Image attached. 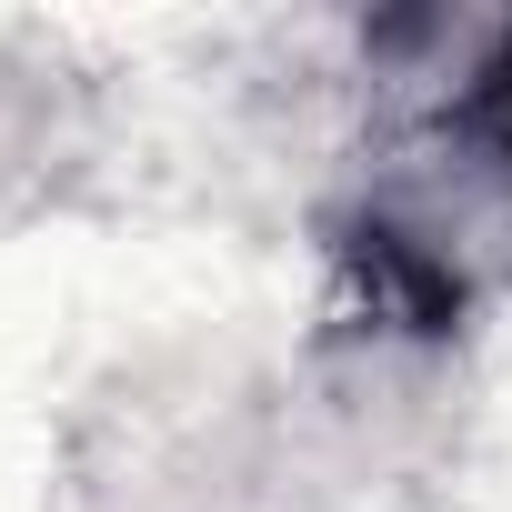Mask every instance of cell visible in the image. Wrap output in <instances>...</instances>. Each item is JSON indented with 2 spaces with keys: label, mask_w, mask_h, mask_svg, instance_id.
I'll use <instances>...</instances> for the list:
<instances>
[{
  "label": "cell",
  "mask_w": 512,
  "mask_h": 512,
  "mask_svg": "<svg viewBox=\"0 0 512 512\" xmlns=\"http://www.w3.org/2000/svg\"><path fill=\"white\" fill-rule=\"evenodd\" d=\"M101 161H111V81L51 31H0V231L71 211Z\"/></svg>",
  "instance_id": "3"
},
{
  "label": "cell",
  "mask_w": 512,
  "mask_h": 512,
  "mask_svg": "<svg viewBox=\"0 0 512 512\" xmlns=\"http://www.w3.org/2000/svg\"><path fill=\"white\" fill-rule=\"evenodd\" d=\"M282 372L231 352H151L71 422L51 512H272Z\"/></svg>",
  "instance_id": "2"
},
{
  "label": "cell",
  "mask_w": 512,
  "mask_h": 512,
  "mask_svg": "<svg viewBox=\"0 0 512 512\" xmlns=\"http://www.w3.org/2000/svg\"><path fill=\"white\" fill-rule=\"evenodd\" d=\"M322 221L362 322L462 342L512 292V81L362 111Z\"/></svg>",
  "instance_id": "1"
}]
</instances>
